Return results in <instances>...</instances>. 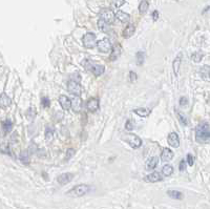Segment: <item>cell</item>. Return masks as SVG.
Segmentation results:
<instances>
[{"instance_id":"obj_23","label":"cell","mask_w":210,"mask_h":209,"mask_svg":"<svg viewBox=\"0 0 210 209\" xmlns=\"http://www.w3.org/2000/svg\"><path fill=\"white\" fill-rule=\"evenodd\" d=\"M98 28L100 31H102L103 33H108V32L110 31L109 24H108L107 22H105L103 19H100V20L98 21Z\"/></svg>"},{"instance_id":"obj_25","label":"cell","mask_w":210,"mask_h":209,"mask_svg":"<svg viewBox=\"0 0 210 209\" xmlns=\"http://www.w3.org/2000/svg\"><path fill=\"white\" fill-rule=\"evenodd\" d=\"M167 195L171 199H174V200H182L183 199V193L178 190H168Z\"/></svg>"},{"instance_id":"obj_26","label":"cell","mask_w":210,"mask_h":209,"mask_svg":"<svg viewBox=\"0 0 210 209\" xmlns=\"http://www.w3.org/2000/svg\"><path fill=\"white\" fill-rule=\"evenodd\" d=\"M174 173V167L169 164H166L165 166H163L162 168V174L164 177H170L171 174Z\"/></svg>"},{"instance_id":"obj_27","label":"cell","mask_w":210,"mask_h":209,"mask_svg":"<svg viewBox=\"0 0 210 209\" xmlns=\"http://www.w3.org/2000/svg\"><path fill=\"white\" fill-rule=\"evenodd\" d=\"M20 161L25 165L29 163V152L28 150H24L20 154Z\"/></svg>"},{"instance_id":"obj_28","label":"cell","mask_w":210,"mask_h":209,"mask_svg":"<svg viewBox=\"0 0 210 209\" xmlns=\"http://www.w3.org/2000/svg\"><path fill=\"white\" fill-rule=\"evenodd\" d=\"M148 7H149V3H148V1L146 0H142L139 6V12L140 14H145L147 12Z\"/></svg>"},{"instance_id":"obj_15","label":"cell","mask_w":210,"mask_h":209,"mask_svg":"<svg viewBox=\"0 0 210 209\" xmlns=\"http://www.w3.org/2000/svg\"><path fill=\"white\" fill-rule=\"evenodd\" d=\"M158 162H159V159H158L157 157H151V158H149L146 161V163H145V169H146V170H154L158 165Z\"/></svg>"},{"instance_id":"obj_16","label":"cell","mask_w":210,"mask_h":209,"mask_svg":"<svg viewBox=\"0 0 210 209\" xmlns=\"http://www.w3.org/2000/svg\"><path fill=\"white\" fill-rule=\"evenodd\" d=\"M162 176L160 173H157V171H155V173L148 174V176L145 177V181L146 182H149V183H155V182H160L162 181Z\"/></svg>"},{"instance_id":"obj_12","label":"cell","mask_w":210,"mask_h":209,"mask_svg":"<svg viewBox=\"0 0 210 209\" xmlns=\"http://www.w3.org/2000/svg\"><path fill=\"white\" fill-rule=\"evenodd\" d=\"M86 107H87V109L91 112H97V110L99 109V107H100L99 100L97 99V98H90V99L88 100L87 104H86Z\"/></svg>"},{"instance_id":"obj_31","label":"cell","mask_w":210,"mask_h":209,"mask_svg":"<svg viewBox=\"0 0 210 209\" xmlns=\"http://www.w3.org/2000/svg\"><path fill=\"white\" fill-rule=\"evenodd\" d=\"M203 57H204L203 53H201V51H197V53H194L193 55L191 56V59H192V61H194V62H200Z\"/></svg>"},{"instance_id":"obj_5","label":"cell","mask_w":210,"mask_h":209,"mask_svg":"<svg viewBox=\"0 0 210 209\" xmlns=\"http://www.w3.org/2000/svg\"><path fill=\"white\" fill-rule=\"evenodd\" d=\"M67 90L74 96H80L82 94V87L80 83L76 80H70L67 82Z\"/></svg>"},{"instance_id":"obj_40","label":"cell","mask_w":210,"mask_h":209,"mask_svg":"<svg viewBox=\"0 0 210 209\" xmlns=\"http://www.w3.org/2000/svg\"><path fill=\"white\" fill-rule=\"evenodd\" d=\"M187 162H188V164L190 166H192L193 165V163H194V158H193V156H191V154H187Z\"/></svg>"},{"instance_id":"obj_8","label":"cell","mask_w":210,"mask_h":209,"mask_svg":"<svg viewBox=\"0 0 210 209\" xmlns=\"http://www.w3.org/2000/svg\"><path fill=\"white\" fill-rule=\"evenodd\" d=\"M97 48L99 51L101 53H108V51H112V43H110V40L107 38H104L102 40H100L99 42H97Z\"/></svg>"},{"instance_id":"obj_18","label":"cell","mask_w":210,"mask_h":209,"mask_svg":"<svg viewBox=\"0 0 210 209\" xmlns=\"http://www.w3.org/2000/svg\"><path fill=\"white\" fill-rule=\"evenodd\" d=\"M172 158H174V152H172L171 149L169 148H164L162 150V154H161V160L164 162H168L170 161Z\"/></svg>"},{"instance_id":"obj_24","label":"cell","mask_w":210,"mask_h":209,"mask_svg":"<svg viewBox=\"0 0 210 209\" xmlns=\"http://www.w3.org/2000/svg\"><path fill=\"white\" fill-rule=\"evenodd\" d=\"M133 112L135 114H137L138 116H140V117H147V116L150 115V109H148V108H136L135 110H133Z\"/></svg>"},{"instance_id":"obj_39","label":"cell","mask_w":210,"mask_h":209,"mask_svg":"<svg viewBox=\"0 0 210 209\" xmlns=\"http://www.w3.org/2000/svg\"><path fill=\"white\" fill-rule=\"evenodd\" d=\"M125 128L127 129V130H132L133 129V123H132V120H128V121L126 122Z\"/></svg>"},{"instance_id":"obj_7","label":"cell","mask_w":210,"mask_h":209,"mask_svg":"<svg viewBox=\"0 0 210 209\" xmlns=\"http://www.w3.org/2000/svg\"><path fill=\"white\" fill-rule=\"evenodd\" d=\"M100 17L101 19H103L105 22H107L108 24H112L115 22L116 19V14L113 13L112 10H108V9H104L101 11L100 13Z\"/></svg>"},{"instance_id":"obj_10","label":"cell","mask_w":210,"mask_h":209,"mask_svg":"<svg viewBox=\"0 0 210 209\" xmlns=\"http://www.w3.org/2000/svg\"><path fill=\"white\" fill-rule=\"evenodd\" d=\"M59 103H60L63 110H70L71 108V100L67 96H64V95L60 96L59 97Z\"/></svg>"},{"instance_id":"obj_38","label":"cell","mask_w":210,"mask_h":209,"mask_svg":"<svg viewBox=\"0 0 210 209\" xmlns=\"http://www.w3.org/2000/svg\"><path fill=\"white\" fill-rule=\"evenodd\" d=\"M75 154V149L73 148H70L67 149V152H66V157H65V160H70L71 157Z\"/></svg>"},{"instance_id":"obj_42","label":"cell","mask_w":210,"mask_h":209,"mask_svg":"<svg viewBox=\"0 0 210 209\" xmlns=\"http://www.w3.org/2000/svg\"><path fill=\"white\" fill-rule=\"evenodd\" d=\"M186 169V161L185 160H182L181 162H180V170L183 171Z\"/></svg>"},{"instance_id":"obj_11","label":"cell","mask_w":210,"mask_h":209,"mask_svg":"<svg viewBox=\"0 0 210 209\" xmlns=\"http://www.w3.org/2000/svg\"><path fill=\"white\" fill-rule=\"evenodd\" d=\"M167 141H168V144L170 145V146L174 147V148H177V147L180 146V139H179V136H178L175 132H170L169 135H168V138H167Z\"/></svg>"},{"instance_id":"obj_44","label":"cell","mask_w":210,"mask_h":209,"mask_svg":"<svg viewBox=\"0 0 210 209\" xmlns=\"http://www.w3.org/2000/svg\"><path fill=\"white\" fill-rule=\"evenodd\" d=\"M152 18H154V20H158V18H159V13H158V11H155L154 13H152Z\"/></svg>"},{"instance_id":"obj_35","label":"cell","mask_w":210,"mask_h":209,"mask_svg":"<svg viewBox=\"0 0 210 209\" xmlns=\"http://www.w3.org/2000/svg\"><path fill=\"white\" fill-rule=\"evenodd\" d=\"M53 135H54V128H52V127H48L46 128V131H45V138L46 140H49L51 141L52 138H53Z\"/></svg>"},{"instance_id":"obj_21","label":"cell","mask_w":210,"mask_h":209,"mask_svg":"<svg viewBox=\"0 0 210 209\" xmlns=\"http://www.w3.org/2000/svg\"><path fill=\"white\" fill-rule=\"evenodd\" d=\"M200 74H201L202 78H203L204 80L210 81V66L209 65H204L203 67H201Z\"/></svg>"},{"instance_id":"obj_6","label":"cell","mask_w":210,"mask_h":209,"mask_svg":"<svg viewBox=\"0 0 210 209\" xmlns=\"http://www.w3.org/2000/svg\"><path fill=\"white\" fill-rule=\"evenodd\" d=\"M85 66L88 70H90V72L96 76V77H99V76H101L102 74H104V70H105L103 65L95 64V63L90 62V61H87V62L85 63Z\"/></svg>"},{"instance_id":"obj_41","label":"cell","mask_w":210,"mask_h":209,"mask_svg":"<svg viewBox=\"0 0 210 209\" xmlns=\"http://www.w3.org/2000/svg\"><path fill=\"white\" fill-rule=\"evenodd\" d=\"M137 80V74L135 72H130L129 73V81L130 82H135Z\"/></svg>"},{"instance_id":"obj_36","label":"cell","mask_w":210,"mask_h":209,"mask_svg":"<svg viewBox=\"0 0 210 209\" xmlns=\"http://www.w3.org/2000/svg\"><path fill=\"white\" fill-rule=\"evenodd\" d=\"M26 117H28L29 120H33L34 118L36 117V112L34 108H29L28 110V114H26Z\"/></svg>"},{"instance_id":"obj_14","label":"cell","mask_w":210,"mask_h":209,"mask_svg":"<svg viewBox=\"0 0 210 209\" xmlns=\"http://www.w3.org/2000/svg\"><path fill=\"white\" fill-rule=\"evenodd\" d=\"M121 53H122V46H121L119 43H117L115 46L112 48V54H110L109 59L110 60H116V59H118L120 57Z\"/></svg>"},{"instance_id":"obj_2","label":"cell","mask_w":210,"mask_h":209,"mask_svg":"<svg viewBox=\"0 0 210 209\" xmlns=\"http://www.w3.org/2000/svg\"><path fill=\"white\" fill-rule=\"evenodd\" d=\"M90 190H91V188L90 185L81 184V185H77L74 188H71L70 191H67L66 195L68 196H71V198H80V196L87 195Z\"/></svg>"},{"instance_id":"obj_3","label":"cell","mask_w":210,"mask_h":209,"mask_svg":"<svg viewBox=\"0 0 210 209\" xmlns=\"http://www.w3.org/2000/svg\"><path fill=\"white\" fill-rule=\"evenodd\" d=\"M122 139L124 140L126 143L129 144L132 148H139L141 145H142V140L138 136H136V135L126 134L122 137Z\"/></svg>"},{"instance_id":"obj_1","label":"cell","mask_w":210,"mask_h":209,"mask_svg":"<svg viewBox=\"0 0 210 209\" xmlns=\"http://www.w3.org/2000/svg\"><path fill=\"white\" fill-rule=\"evenodd\" d=\"M196 140L201 144L210 142V126L208 123H201L196 129Z\"/></svg>"},{"instance_id":"obj_43","label":"cell","mask_w":210,"mask_h":209,"mask_svg":"<svg viewBox=\"0 0 210 209\" xmlns=\"http://www.w3.org/2000/svg\"><path fill=\"white\" fill-rule=\"evenodd\" d=\"M187 104V98L185 97H182L181 99H180V105H182V106H184V105Z\"/></svg>"},{"instance_id":"obj_22","label":"cell","mask_w":210,"mask_h":209,"mask_svg":"<svg viewBox=\"0 0 210 209\" xmlns=\"http://www.w3.org/2000/svg\"><path fill=\"white\" fill-rule=\"evenodd\" d=\"M135 31H136L135 25H133V24H128V25L125 28L124 31H123V37H124V38H129V37H132Z\"/></svg>"},{"instance_id":"obj_20","label":"cell","mask_w":210,"mask_h":209,"mask_svg":"<svg viewBox=\"0 0 210 209\" xmlns=\"http://www.w3.org/2000/svg\"><path fill=\"white\" fill-rule=\"evenodd\" d=\"M181 62H182V54L180 53L179 55L177 56V58L174 59V63H172V67H174V72L175 76H178V74H179V70H180Z\"/></svg>"},{"instance_id":"obj_17","label":"cell","mask_w":210,"mask_h":209,"mask_svg":"<svg viewBox=\"0 0 210 209\" xmlns=\"http://www.w3.org/2000/svg\"><path fill=\"white\" fill-rule=\"evenodd\" d=\"M12 104V100L6 94H1L0 95V107L1 108H6Z\"/></svg>"},{"instance_id":"obj_30","label":"cell","mask_w":210,"mask_h":209,"mask_svg":"<svg viewBox=\"0 0 210 209\" xmlns=\"http://www.w3.org/2000/svg\"><path fill=\"white\" fill-rule=\"evenodd\" d=\"M136 59H137V64L142 65L145 60V53L144 51H138L137 55H136Z\"/></svg>"},{"instance_id":"obj_32","label":"cell","mask_w":210,"mask_h":209,"mask_svg":"<svg viewBox=\"0 0 210 209\" xmlns=\"http://www.w3.org/2000/svg\"><path fill=\"white\" fill-rule=\"evenodd\" d=\"M177 112V116H178V118H179V121L182 123L183 125H185V126H186V125H188V121H187V119H186V117H185V116H183L181 112Z\"/></svg>"},{"instance_id":"obj_13","label":"cell","mask_w":210,"mask_h":209,"mask_svg":"<svg viewBox=\"0 0 210 209\" xmlns=\"http://www.w3.org/2000/svg\"><path fill=\"white\" fill-rule=\"evenodd\" d=\"M74 179V174L73 173H62L57 178V182H58L60 185H65V184L70 183V182Z\"/></svg>"},{"instance_id":"obj_34","label":"cell","mask_w":210,"mask_h":209,"mask_svg":"<svg viewBox=\"0 0 210 209\" xmlns=\"http://www.w3.org/2000/svg\"><path fill=\"white\" fill-rule=\"evenodd\" d=\"M125 3V0H112V4L113 7H116V9H119L123 6V4Z\"/></svg>"},{"instance_id":"obj_4","label":"cell","mask_w":210,"mask_h":209,"mask_svg":"<svg viewBox=\"0 0 210 209\" xmlns=\"http://www.w3.org/2000/svg\"><path fill=\"white\" fill-rule=\"evenodd\" d=\"M82 42H83V45L85 46L86 48H94L96 45H97V38H96V35L93 33L85 34L82 38Z\"/></svg>"},{"instance_id":"obj_29","label":"cell","mask_w":210,"mask_h":209,"mask_svg":"<svg viewBox=\"0 0 210 209\" xmlns=\"http://www.w3.org/2000/svg\"><path fill=\"white\" fill-rule=\"evenodd\" d=\"M2 127H3L4 132L7 134V132H10L12 130V128H13V123H12L11 120H6V121L2 123Z\"/></svg>"},{"instance_id":"obj_9","label":"cell","mask_w":210,"mask_h":209,"mask_svg":"<svg viewBox=\"0 0 210 209\" xmlns=\"http://www.w3.org/2000/svg\"><path fill=\"white\" fill-rule=\"evenodd\" d=\"M83 107V101L79 96H75V97L71 99V108H73L74 112H80L82 110Z\"/></svg>"},{"instance_id":"obj_19","label":"cell","mask_w":210,"mask_h":209,"mask_svg":"<svg viewBox=\"0 0 210 209\" xmlns=\"http://www.w3.org/2000/svg\"><path fill=\"white\" fill-rule=\"evenodd\" d=\"M116 18H117L120 22H122V23H126V22L129 21L130 16L127 13H124L123 11H118L117 13H116Z\"/></svg>"},{"instance_id":"obj_37","label":"cell","mask_w":210,"mask_h":209,"mask_svg":"<svg viewBox=\"0 0 210 209\" xmlns=\"http://www.w3.org/2000/svg\"><path fill=\"white\" fill-rule=\"evenodd\" d=\"M41 104H42V106H43L44 108L49 107V99H48V97H42V99H41Z\"/></svg>"},{"instance_id":"obj_33","label":"cell","mask_w":210,"mask_h":209,"mask_svg":"<svg viewBox=\"0 0 210 209\" xmlns=\"http://www.w3.org/2000/svg\"><path fill=\"white\" fill-rule=\"evenodd\" d=\"M0 150H1L2 154H11V149H10V146L6 143L0 145Z\"/></svg>"}]
</instances>
